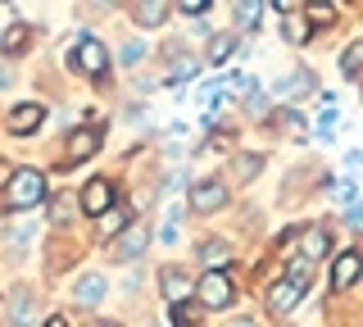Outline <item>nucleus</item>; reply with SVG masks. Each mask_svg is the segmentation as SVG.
Here are the masks:
<instances>
[{
	"instance_id": "nucleus-1",
	"label": "nucleus",
	"mask_w": 363,
	"mask_h": 327,
	"mask_svg": "<svg viewBox=\"0 0 363 327\" xmlns=\"http://www.w3.org/2000/svg\"><path fill=\"white\" fill-rule=\"evenodd\" d=\"M304 287H309V259L300 255V264H295V277L272 282V291H268V309H272V318H286L295 304H300Z\"/></svg>"
},
{
	"instance_id": "nucleus-2",
	"label": "nucleus",
	"mask_w": 363,
	"mask_h": 327,
	"mask_svg": "<svg viewBox=\"0 0 363 327\" xmlns=\"http://www.w3.org/2000/svg\"><path fill=\"white\" fill-rule=\"evenodd\" d=\"M45 200V177L37 173V168H14L9 173V191H5V205L14 209H32Z\"/></svg>"
},
{
	"instance_id": "nucleus-3",
	"label": "nucleus",
	"mask_w": 363,
	"mask_h": 327,
	"mask_svg": "<svg viewBox=\"0 0 363 327\" xmlns=\"http://www.w3.org/2000/svg\"><path fill=\"white\" fill-rule=\"evenodd\" d=\"M73 64H77V69H82L86 77H96V82H100V77H105V69H109V50L100 46L96 37H77V46H73Z\"/></svg>"
},
{
	"instance_id": "nucleus-4",
	"label": "nucleus",
	"mask_w": 363,
	"mask_h": 327,
	"mask_svg": "<svg viewBox=\"0 0 363 327\" xmlns=\"http://www.w3.org/2000/svg\"><path fill=\"white\" fill-rule=\"evenodd\" d=\"M200 304L204 309H227V304H232V282H227V273H204L200 277Z\"/></svg>"
},
{
	"instance_id": "nucleus-5",
	"label": "nucleus",
	"mask_w": 363,
	"mask_h": 327,
	"mask_svg": "<svg viewBox=\"0 0 363 327\" xmlns=\"http://www.w3.org/2000/svg\"><path fill=\"white\" fill-rule=\"evenodd\" d=\"M45 123V105H37V100H28V105H18V109H9V132L14 137H28V132H37Z\"/></svg>"
},
{
	"instance_id": "nucleus-6",
	"label": "nucleus",
	"mask_w": 363,
	"mask_h": 327,
	"mask_svg": "<svg viewBox=\"0 0 363 327\" xmlns=\"http://www.w3.org/2000/svg\"><path fill=\"white\" fill-rule=\"evenodd\" d=\"M109 200H113V187L105 182V177H91V182L82 187V196H77V209L100 214V209H109Z\"/></svg>"
},
{
	"instance_id": "nucleus-7",
	"label": "nucleus",
	"mask_w": 363,
	"mask_h": 327,
	"mask_svg": "<svg viewBox=\"0 0 363 327\" xmlns=\"http://www.w3.org/2000/svg\"><path fill=\"white\" fill-rule=\"evenodd\" d=\"M96 150H100V132L96 128H77L73 141H68V164H86Z\"/></svg>"
},
{
	"instance_id": "nucleus-8",
	"label": "nucleus",
	"mask_w": 363,
	"mask_h": 327,
	"mask_svg": "<svg viewBox=\"0 0 363 327\" xmlns=\"http://www.w3.org/2000/svg\"><path fill=\"white\" fill-rule=\"evenodd\" d=\"M159 287H164V300L168 304H177V300L191 296V277L182 273V268H164V273H159Z\"/></svg>"
},
{
	"instance_id": "nucleus-9",
	"label": "nucleus",
	"mask_w": 363,
	"mask_h": 327,
	"mask_svg": "<svg viewBox=\"0 0 363 327\" xmlns=\"http://www.w3.org/2000/svg\"><path fill=\"white\" fill-rule=\"evenodd\" d=\"M223 200H227V187L223 182H200L196 191H191V205H196L200 214H213Z\"/></svg>"
},
{
	"instance_id": "nucleus-10",
	"label": "nucleus",
	"mask_w": 363,
	"mask_h": 327,
	"mask_svg": "<svg viewBox=\"0 0 363 327\" xmlns=\"http://www.w3.org/2000/svg\"><path fill=\"white\" fill-rule=\"evenodd\" d=\"M300 255L309 259V264L327 259V255H332V236H327V232H318V228H309V232L300 236Z\"/></svg>"
},
{
	"instance_id": "nucleus-11",
	"label": "nucleus",
	"mask_w": 363,
	"mask_h": 327,
	"mask_svg": "<svg viewBox=\"0 0 363 327\" xmlns=\"http://www.w3.org/2000/svg\"><path fill=\"white\" fill-rule=\"evenodd\" d=\"M173 9V0H136V23L141 28H159Z\"/></svg>"
},
{
	"instance_id": "nucleus-12",
	"label": "nucleus",
	"mask_w": 363,
	"mask_h": 327,
	"mask_svg": "<svg viewBox=\"0 0 363 327\" xmlns=\"http://www.w3.org/2000/svg\"><path fill=\"white\" fill-rule=\"evenodd\" d=\"M105 287H109L105 273H86V277L73 287V300H77V304H96L100 296H105Z\"/></svg>"
},
{
	"instance_id": "nucleus-13",
	"label": "nucleus",
	"mask_w": 363,
	"mask_h": 327,
	"mask_svg": "<svg viewBox=\"0 0 363 327\" xmlns=\"http://www.w3.org/2000/svg\"><path fill=\"white\" fill-rule=\"evenodd\" d=\"M354 282H359V255H354V250H345V255L336 259L332 287H336V291H345V287H354Z\"/></svg>"
},
{
	"instance_id": "nucleus-14",
	"label": "nucleus",
	"mask_w": 363,
	"mask_h": 327,
	"mask_svg": "<svg viewBox=\"0 0 363 327\" xmlns=\"http://www.w3.org/2000/svg\"><path fill=\"white\" fill-rule=\"evenodd\" d=\"M28 41H32V28H28V23H9L5 37H0V55H18Z\"/></svg>"
},
{
	"instance_id": "nucleus-15",
	"label": "nucleus",
	"mask_w": 363,
	"mask_h": 327,
	"mask_svg": "<svg viewBox=\"0 0 363 327\" xmlns=\"http://www.w3.org/2000/svg\"><path fill=\"white\" fill-rule=\"evenodd\" d=\"M96 218H100V236H118L123 228H128L132 214H128V209H100Z\"/></svg>"
},
{
	"instance_id": "nucleus-16",
	"label": "nucleus",
	"mask_w": 363,
	"mask_h": 327,
	"mask_svg": "<svg viewBox=\"0 0 363 327\" xmlns=\"http://www.w3.org/2000/svg\"><path fill=\"white\" fill-rule=\"evenodd\" d=\"M281 37H286V41H295V46H304V41H309V23H304V18H295L291 9H286V23H281Z\"/></svg>"
},
{
	"instance_id": "nucleus-17",
	"label": "nucleus",
	"mask_w": 363,
	"mask_h": 327,
	"mask_svg": "<svg viewBox=\"0 0 363 327\" xmlns=\"http://www.w3.org/2000/svg\"><path fill=\"white\" fill-rule=\"evenodd\" d=\"M236 55V37H213L209 41V64H227Z\"/></svg>"
},
{
	"instance_id": "nucleus-18",
	"label": "nucleus",
	"mask_w": 363,
	"mask_h": 327,
	"mask_svg": "<svg viewBox=\"0 0 363 327\" xmlns=\"http://www.w3.org/2000/svg\"><path fill=\"white\" fill-rule=\"evenodd\" d=\"M259 9H264L259 0H236V23H241V28H255V32H259Z\"/></svg>"
},
{
	"instance_id": "nucleus-19",
	"label": "nucleus",
	"mask_w": 363,
	"mask_h": 327,
	"mask_svg": "<svg viewBox=\"0 0 363 327\" xmlns=\"http://www.w3.org/2000/svg\"><path fill=\"white\" fill-rule=\"evenodd\" d=\"M304 87H309V73H295V77H286V82L277 87V92H281V96H291V100H300V96H309Z\"/></svg>"
},
{
	"instance_id": "nucleus-20",
	"label": "nucleus",
	"mask_w": 363,
	"mask_h": 327,
	"mask_svg": "<svg viewBox=\"0 0 363 327\" xmlns=\"http://www.w3.org/2000/svg\"><path fill=\"white\" fill-rule=\"evenodd\" d=\"M73 214H77L73 196H60V200H55V205H50V223H68V218H73Z\"/></svg>"
},
{
	"instance_id": "nucleus-21",
	"label": "nucleus",
	"mask_w": 363,
	"mask_h": 327,
	"mask_svg": "<svg viewBox=\"0 0 363 327\" xmlns=\"http://www.w3.org/2000/svg\"><path fill=\"white\" fill-rule=\"evenodd\" d=\"M332 18H336L332 5H323V0H313V5H309V23H313V28H327Z\"/></svg>"
},
{
	"instance_id": "nucleus-22",
	"label": "nucleus",
	"mask_w": 363,
	"mask_h": 327,
	"mask_svg": "<svg viewBox=\"0 0 363 327\" xmlns=\"http://www.w3.org/2000/svg\"><path fill=\"white\" fill-rule=\"evenodd\" d=\"M200 259H204V264H223V259H227V241H204Z\"/></svg>"
},
{
	"instance_id": "nucleus-23",
	"label": "nucleus",
	"mask_w": 363,
	"mask_h": 327,
	"mask_svg": "<svg viewBox=\"0 0 363 327\" xmlns=\"http://www.w3.org/2000/svg\"><path fill=\"white\" fill-rule=\"evenodd\" d=\"M359 60H363V46L354 41V46L345 50V60H340V73H345V77H359Z\"/></svg>"
},
{
	"instance_id": "nucleus-24",
	"label": "nucleus",
	"mask_w": 363,
	"mask_h": 327,
	"mask_svg": "<svg viewBox=\"0 0 363 327\" xmlns=\"http://www.w3.org/2000/svg\"><path fill=\"white\" fill-rule=\"evenodd\" d=\"M177 218H182V209L173 205V209H168V218H164V232H159V241H164V245L177 241Z\"/></svg>"
},
{
	"instance_id": "nucleus-25",
	"label": "nucleus",
	"mask_w": 363,
	"mask_h": 327,
	"mask_svg": "<svg viewBox=\"0 0 363 327\" xmlns=\"http://www.w3.org/2000/svg\"><path fill=\"white\" fill-rule=\"evenodd\" d=\"M141 245H145V236H141V232H132V241H123V245H113V259H132L136 250H141Z\"/></svg>"
},
{
	"instance_id": "nucleus-26",
	"label": "nucleus",
	"mask_w": 363,
	"mask_h": 327,
	"mask_svg": "<svg viewBox=\"0 0 363 327\" xmlns=\"http://www.w3.org/2000/svg\"><path fill=\"white\" fill-rule=\"evenodd\" d=\"M141 55H145V46H141V41H128V46H123V64H136Z\"/></svg>"
},
{
	"instance_id": "nucleus-27",
	"label": "nucleus",
	"mask_w": 363,
	"mask_h": 327,
	"mask_svg": "<svg viewBox=\"0 0 363 327\" xmlns=\"http://www.w3.org/2000/svg\"><path fill=\"white\" fill-rule=\"evenodd\" d=\"M277 128H304V118L295 114V109H291V114H286V109H281V114H277Z\"/></svg>"
},
{
	"instance_id": "nucleus-28",
	"label": "nucleus",
	"mask_w": 363,
	"mask_h": 327,
	"mask_svg": "<svg viewBox=\"0 0 363 327\" xmlns=\"http://www.w3.org/2000/svg\"><path fill=\"white\" fill-rule=\"evenodd\" d=\"M332 123H336V109H323V118H318V132H323V137H332Z\"/></svg>"
},
{
	"instance_id": "nucleus-29",
	"label": "nucleus",
	"mask_w": 363,
	"mask_h": 327,
	"mask_svg": "<svg viewBox=\"0 0 363 327\" xmlns=\"http://www.w3.org/2000/svg\"><path fill=\"white\" fill-rule=\"evenodd\" d=\"M177 5H182V9H186V14H200V9H204V5H209V0H177Z\"/></svg>"
},
{
	"instance_id": "nucleus-30",
	"label": "nucleus",
	"mask_w": 363,
	"mask_h": 327,
	"mask_svg": "<svg viewBox=\"0 0 363 327\" xmlns=\"http://www.w3.org/2000/svg\"><path fill=\"white\" fill-rule=\"evenodd\" d=\"M9 173H14V168H9L5 160H0V182H9Z\"/></svg>"
},
{
	"instance_id": "nucleus-31",
	"label": "nucleus",
	"mask_w": 363,
	"mask_h": 327,
	"mask_svg": "<svg viewBox=\"0 0 363 327\" xmlns=\"http://www.w3.org/2000/svg\"><path fill=\"white\" fill-rule=\"evenodd\" d=\"M291 5H295V0H277V9H281V14H286V9H291Z\"/></svg>"
}]
</instances>
